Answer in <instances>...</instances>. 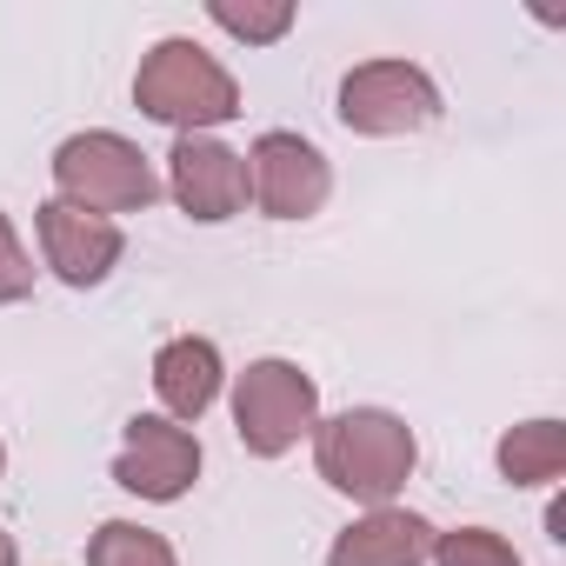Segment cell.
<instances>
[{
	"label": "cell",
	"mask_w": 566,
	"mask_h": 566,
	"mask_svg": "<svg viewBox=\"0 0 566 566\" xmlns=\"http://www.w3.org/2000/svg\"><path fill=\"white\" fill-rule=\"evenodd\" d=\"M54 200L67 207H87V213H147L167 187L154 174V160L127 140V134H107V127H87V134H67L54 147Z\"/></svg>",
	"instance_id": "3"
},
{
	"label": "cell",
	"mask_w": 566,
	"mask_h": 566,
	"mask_svg": "<svg viewBox=\"0 0 566 566\" xmlns=\"http://www.w3.org/2000/svg\"><path fill=\"white\" fill-rule=\"evenodd\" d=\"M340 127L367 134V140H400V134H427L440 120V87L427 67L413 61H360L340 81Z\"/></svg>",
	"instance_id": "5"
},
{
	"label": "cell",
	"mask_w": 566,
	"mask_h": 566,
	"mask_svg": "<svg viewBox=\"0 0 566 566\" xmlns=\"http://www.w3.org/2000/svg\"><path fill=\"white\" fill-rule=\"evenodd\" d=\"M114 480L154 506H174L200 480V440L167 413H134L120 433V453H114Z\"/></svg>",
	"instance_id": "7"
},
{
	"label": "cell",
	"mask_w": 566,
	"mask_h": 566,
	"mask_svg": "<svg viewBox=\"0 0 566 566\" xmlns=\"http://www.w3.org/2000/svg\"><path fill=\"white\" fill-rule=\"evenodd\" d=\"M28 294H34V260H28L14 220L0 213V307H14V301H28Z\"/></svg>",
	"instance_id": "16"
},
{
	"label": "cell",
	"mask_w": 566,
	"mask_h": 566,
	"mask_svg": "<svg viewBox=\"0 0 566 566\" xmlns=\"http://www.w3.org/2000/svg\"><path fill=\"white\" fill-rule=\"evenodd\" d=\"M87 566H180V559H174L167 533L134 526V520H107L87 539Z\"/></svg>",
	"instance_id": "13"
},
{
	"label": "cell",
	"mask_w": 566,
	"mask_h": 566,
	"mask_svg": "<svg viewBox=\"0 0 566 566\" xmlns=\"http://www.w3.org/2000/svg\"><path fill=\"white\" fill-rule=\"evenodd\" d=\"M321 427V380L294 360H247L233 374V433L253 460H280Z\"/></svg>",
	"instance_id": "4"
},
{
	"label": "cell",
	"mask_w": 566,
	"mask_h": 566,
	"mask_svg": "<svg viewBox=\"0 0 566 566\" xmlns=\"http://www.w3.org/2000/svg\"><path fill=\"white\" fill-rule=\"evenodd\" d=\"M314 467L334 493H347L360 506H394L420 467V440L387 407H347L314 427Z\"/></svg>",
	"instance_id": "1"
},
{
	"label": "cell",
	"mask_w": 566,
	"mask_h": 566,
	"mask_svg": "<svg viewBox=\"0 0 566 566\" xmlns=\"http://www.w3.org/2000/svg\"><path fill=\"white\" fill-rule=\"evenodd\" d=\"M207 21L247 48H266L294 28V0H207Z\"/></svg>",
	"instance_id": "14"
},
{
	"label": "cell",
	"mask_w": 566,
	"mask_h": 566,
	"mask_svg": "<svg viewBox=\"0 0 566 566\" xmlns=\"http://www.w3.org/2000/svg\"><path fill=\"white\" fill-rule=\"evenodd\" d=\"M220 380H227L220 347L200 340V334H180V340H167L154 354V394H160L167 420H200L220 400Z\"/></svg>",
	"instance_id": "11"
},
{
	"label": "cell",
	"mask_w": 566,
	"mask_h": 566,
	"mask_svg": "<svg viewBox=\"0 0 566 566\" xmlns=\"http://www.w3.org/2000/svg\"><path fill=\"white\" fill-rule=\"evenodd\" d=\"M433 566H526L520 553H513V539L506 533H493V526H453V533H433V553H427Z\"/></svg>",
	"instance_id": "15"
},
{
	"label": "cell",
	"mask_w": 566,
	"mask_h": 566,
	"mask_svg": "<svg viewBox=\"0 0 566 566\" xmlns=\"http://www.w3.org/2000/svg\"><path fill=\"white\" fill-rule=\"evenodd\" d=\"M546 539H566V506H559V500L546 506Z\"/></svg>",
	"instance_id": "17"
},
{
	"label": "cell",
	"mask_w": 566,
	"mask_h": 566,
	"mask_svg": "<svg viewBox=\"0 0 566 566\" xmlns=\"http://www.w3.org/2000/svg\"><path fill=\"white\" fill-rule=\"evenodd\" d=\"M493 467L506 486H553L566 473V427L559 420H520L500 433Z\"/></svg>",
	"instance_id": "12"
},
{
	"label": "cell",
	"mask_w": 566,
	"mask_h": 566,
	"mask_svg": "<svg viewBox=\"0 0 566 566\" xmlns=\"http://www.w3.org/2000/svg\"><path fill=\"white\" fill-rule=\"evenodd\" d=\"M433 520L413 506H367L360 520H347L327 546V566H427L433 553Z\"/></svg>",
	"instance_id": "10"
},
{
	"label": "cell",
	"mask_w": 566,
	"mask_h": 566,
	"mask_svg": "<svg viewBox=\"0 0 566 566\" xmlns=\"http://www.w3.org/2000/svg\"><path fill=\"white\" fill-rule=\"evenodd\" d=\"M34 233H41V253H48L54 280H67V287H81V294L101 287V280L120 266V253H127L120 220L67 207V200H41L34 207Z\"/></svg>",
	"instance_id": "9"
},
{
	"label": "cell",
	"mask_w": 566,
	"mask_h": 566,
	"mask_svg": "<svg viewBox=\"0 0 566 566\" xmlns=\"http://www.w3.org/2000/svg\"><path fill=\"white\" fill-rule=\"evenodd\" d=\"M0 473H8V447H0Z\"/></svg>",
	"instance_id": "19"
},
{
	"label": "cell",
	"mask_w": 566,
	"mask_h": 566,
	"mask_svg": "<svg viewBox=\"0 0 566 566\" xmlns=\"http://www.w3.org/2000/svg\"><path fill=\"white\" fill-rule=\"evenodd\" d=\"M174 207L200 227H220L233 213H247V154H233L227 140L213 134H174V154H167V180Z\"/></svg>",
	"instance_id": "8"
},
{
	"label": "cell",
	"mask_w": 566,
	"mask_h": 566,
	"mask_svg": "<svg viewBox=\"0 0 566 566\" xmlns=\"http://www.w3.org/2000/svg\"><path fill=\"white\" fill-rule=\"evenodd\" d=\"M134 107L174 134H213L240 114V81L187 34H167L140 54L134 74Z\"/></svg>",
	"instance_id": "2"
},
{
	"label": "cell",
	"mask_w": 566,
	"mask_h": 566,
	"mask_svg": "<svg viewBox=\"0 0 566 566\" xmlns=\"http://www.w3.org/2000/svg\"><path fill=\"white\" fill-rule=\"evenodd\" d=\"M0 566H21V553H14V533H0Z\"/></svg>",
	"instance_id": "18"
},
{
	"label": "cell",
	"mask_w": 566,
	"mask_h": 566,
	"mask_svg": "<svg viewBox=\"0 0 566 566\" xmlns=\"http://www.w3.org/2000/svg\"><path fill=\"white\" fill-rule=\"evenodd\" d=\"M334 193V167L307 134L273 127L247 147V200L266 220H314Z\"/></svg>",
	"instance_id": "6"
}]
</instances>
